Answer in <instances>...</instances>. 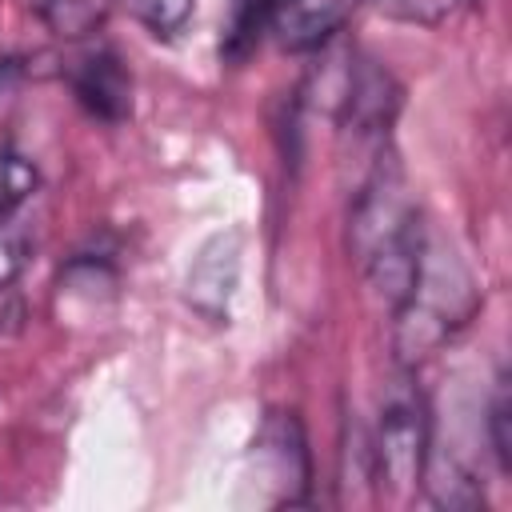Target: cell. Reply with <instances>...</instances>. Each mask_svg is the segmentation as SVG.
<instances>
[{"instance_id":"obj_1","label":"cell","mask_w":512,"mask_h":512,"mask_svg":"<svg viewBox=\"0 0 512 512\" xmlns=\"http://www.w3.org/2000/svg\"><path fill=\"white\" fill-rule=\"evenodd\" d=\"M424 224L420 212L408 196L404 172L392 156H376L368 180L360 184L352 212H348V248L364 272V280L372 284V292L396 308L420 268V252H424Z\"/></svg>"},{"instance_id":"obj_2","label":"cell","mask_w":512,"mask_h":512,"mask_svg":"<svg viewBox=\"0 0 512 512\" xmlns=\"http://www.w3.org/2000/svg\"><path fill=\"white\" fill-rule=\"evenodd\" d=\"M476 288L464 264L440 248L436 240H424L416 280L408 296L392 308V348L404 368H416L424 356H432L456 328H464L476 312Z\"/></svg>"},{"instance_id":"obj_3","label":"cell","mask_w":512,"mask_h":512,"mask_svg":"<svg viewBox=\"0 0 512 512\" xmlns=\"http://www.w3.org/2000/svg\"><path fill=\"white\" fill-rule=\"evenodd\" d=\"M432 452V416L424 396L412 384H396L384 404L372 432V480L384 496H412L424 480V464Z\"/></svg>"},{"instance_id":"obj_4","label":"cell","mask_w":512,"mask_h":512,"mask_svg":"<svg viewBox=\"0 0 512 512\" xmlns=\"http://www.w3.org/2000/svg\"><path fill=\"white\" fill-rule=\"evenodd\" d=\"M252 460L268 484V504H304L308 500L312 456H308V440H304L296 412L264 416L256 444H252Z\"/></svg>"},{"instance_id":"obj_5","label":"cell","mask_w":512,"mask_h":512,"mask_svg":"<svg viewBox=\"0 0 512 512\" xmlns=\"http://www.w3.org/2000/svg\"><path fill=\"white\" fill-rule=\"evenodd\" d=\"M68 88L76 104L104 124H120L132 116V76L112 48L80 52L68 64Z\"/></svg>"},{"instance_id":"obj_6","label":"cell","mask_w":512,"mask_h":512,"mask_svg":"<svg viewBox=\"0 0 512 512\" xmlns=\"http://www.w3.org/2000/svg\"><path fill=\"white\" fill-rule=\"evenodd\" d=\"M360 0H268V32L288 52H312L328 44Z\"/></svg>"},{"instance_id":"obj_7","label":"cell","mask_w":512,"mask_h":512,"mask_svg":"<svg viewBox=\"0 0 512 512\" xmlns=\"http://www.w3.org/2000/svg\"><path fill=\"white\" fill-rule=\"evenodd\" d=\"M240 276V236H216L192 264L188 272V300L196 312H204L208 320H224L228 316V300Z\"/></svg>"},{"instance_id":"obj_8","label":"cell","mask_w":512,"mask_h":512,"mask_svg":"<svg viewBox=\"0 0 512 512\" xmlns=\"http://www.w3.org/2000/svg\"><path fill=\"white\" fill-rule=\"evenodd\" d=\"M40 24L60 40H88L104 28L112 0H32Z\"/></svg>"},{"instance_id":"obj_9","label":"cell","mask_w":512,"mask_h":512,"mask_svg":"<svg viewBox=\"0 0 512 512\" xmlns=\"http://www.w3.org/2000/svg\"><path fill=\"white\" fill-rule=\"evenodd\" d=\"M260 32H268V0H232V16H228V32H224V56L244 60L252 52V44L260 40Z\"/></svg>"},{"instance_id":"obj_10","label":"cell","mask_w":512,"mask_h":512,"mask_svg":"<svg viewBox=\"0 0 512 512\" xmlns=\"http://www.w3.org/2000/svg\"><path fill=\"white\" fill-rule=\"evenodd\" d=\"M36 164L16 148H0V216H12L36 192Z\"/></svg>"},{"instance_id":"obj_11","label":"cell","mask_w":512,"mask_h":512,"mask_svg":"<svg viewBox=\"0 0 512 512\" xmlns=\"http://www.w3.org/2000/svg\"><path fill=\"white\" fill-rule=\"evenodd\" d=\"M124 8H128L152 36H176V32L188 24L196 0H124Z\"/></svg>"},{"instance_id":"obj_12","label":"cell","mask_w":512,"mask_h":512,"mask_svg":"<svg viewBox=\"0 0 512 512\" xmlns=\"http://www.w3.org/2000/svg\"><path fill=\"white\" fill-rule=\"evenodd\" d=\"M508 424H512V400H508V380H500L492 400H488V440H492V456L504 472L512 468V432H508Z\"/></svg>"},{"instance_id":"obj_13","label":"cell","mask_w":512,"mask_h":512,"mask_svg":"<svg viewBox=\"0 0 512 512\" xmlns=\"http://www.w3.org/2000/svg\"><path fill=\"white\" fill-rule=\"evenodd\" d=\"M376 8L404 24H440L460 8V0H376Z\"/></svg>"},{"instance_id":"obj_14","label":"cell","mask_w":512,"mask_h":512,"mask_svg":"<svg viewBox=\"0 0 512 512\" xmlns=\"http://www.w3.org/2000/svg\"><path fill=\"white\" fill-rule=\"evenodd\" d=\"M24 264H28V236L8 216H0V292L8 284H16V276L24 272Z\"/></svg>"},{"instance_id":"obj_15","label":"cell","mask_w":512,"mask_h":512,"mask_svg":"<svg viewBox=\"0 0 512 512\" xmlns=\"http://www.w3.org/2000/svg\"><path fill=\"white\" fill-rule=\"evenodd\" d=\"M20 76H24V60H16V56H4L0 60V100L20 84Z\"/></svg>"}]
</instances>
